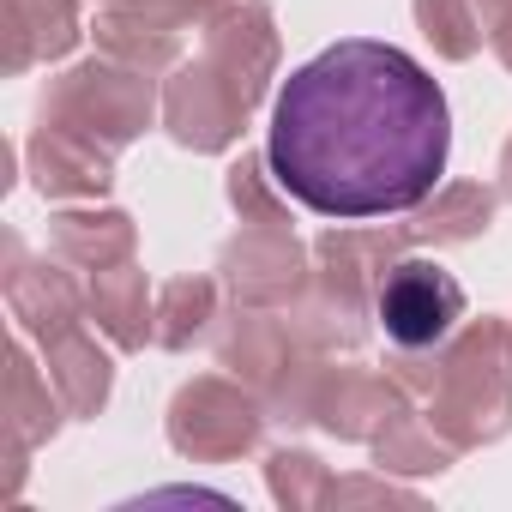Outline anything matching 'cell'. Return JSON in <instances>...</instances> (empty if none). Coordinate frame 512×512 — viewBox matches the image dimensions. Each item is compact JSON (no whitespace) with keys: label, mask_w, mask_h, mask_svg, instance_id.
<instances>
[{"label":"cell","mask_w":512,"mask_h":512,"mask_svg":"<svg viewBox=\"0 0 512 512\" xmlns=\"http://www.w3.org/2000/svg\"><path fill=\"white\" fill-rule=\"evenodd\" d=\"M452 151L440 85L392 43L350 37L290 73L272 109V175L320 217L422 205Z\"/></svg>","instance_id":"cell-1"},{"label":"cell","mask_w":512,"mask_h":512,"mask_svg":"<svg viewBox=\"0 0 512 512\" xmlns=\"http://www.w3.org/2000/svg\"><path fill=\"white\" fill-rule=\"evenodd\" d=\"M464 320V290L452 272L428 266V260H404L386 284H380V326L392 344L404 350H428L440 344L452 326Z\"/></svg>","instance_id":"cell-2"}]
</instances>
